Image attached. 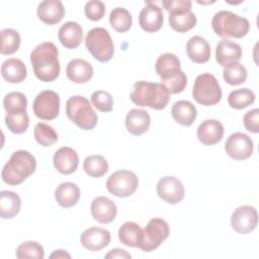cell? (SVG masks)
Here are the masks:
<instances>
[{"label": "cell", "mask_w": 259, "mask_h": 259, "mask_svg": "<svg viewBox=\"0 0 259 259\" xmlns=\"http://www.w3.org/2000/svg\"><path fill=\"white\" fill-rule=\"evenodd\" d=\"M171 114L176 122L184 126H189L196 119L197 110L190 101L178 100L172 105Z\"/></svg>", "instance_id": "obj_27"}, {"label": "cell", "mask_w": 259, "mask_h": 259, "mask_svg": "<svg viewBox=\"0 0 259 259\" xmlns=\"http://www.w3.org/2000/svg\"><path fill=\"white\" fill-rule=\"evenodd\" d=\"M151 124V117L148 111L140 108L131 109L125 116V126L133 136L145 134Z\"/></svg>", "instance_id": "obj_23"}, {"label": "cell", "mask_w": 259, "mask_h": 259, "mask_svg": "<svg viewBox=\"0 0 259 259\" xmlns=\"http://www.w3.org/2000/svg\"><path fill=\"white\" fill-rule=\"evenodd\" d=\"M130 98L138 106L162 110L170 100V92L162 83L141 80L134 84Z\"/></svg>", "instance_id": "obj_2"}, {"label": "cell", "mask_w": 259, "mask_h": 259, "mask_svg": "<svg viewBox=\"0 0 259 259\" xmlns=\"http://www.w3.org/2000/svg\"><path fill=\"white\" fill-rule=\"evenodd\" d=\"M196 16L193 12L169 13V24L177 32H186L196 25Z\"/></svg>", "instance_id": "obj_31"}, {"label": "cell", "mask_w": 259, "mask_h": 259, "mask_svg": "<svg viewBox=\"0 0 259 259\" xmlns=\"http://www.w3.org/2000/svg\"><path fill=\"white\" fill-rule=\"evenodd\" d=\"M170 234L168 223L161 218L151 219L143 230V239L140 249L145 252H151L157 249Z\"/></svg>", "instance_id": "obj_9"}, {"label": "cell", "mask_w": 259, "mask_h": 259, "mask_svg": "<svg viewBox=\"0 0 259 259\" xmlns=\"http://www.w3.org/2000/svg\"><path fill=\"white\" fill-rule=\"evenodd\" d=\"M138 185L137 175L128 170H118L112 173L106 181L108 192L117 197L131 196L137 190Z\"/></svg>", "instance_id": "obj_10"}, {"label": "cell", "mask_w": 259, "mask_h": 259, "mask_svg": "<svg viewBox=\"0 0 259 259\" xmlns=\"http://www.w3.org/2000/svg\"><path fill=\"white\" fill-rule=\"evenodd\" d=\"M36 160L32 154L25 150H18L11 154L3 166L1 177L8 185H18L34 173Z\"/></svg>", "instance_id": "obj_4"}, {"label": "cell", "mask_w": 259, "mask_h": 259, "mask_svg": "<svg viewBox=\"0 0 259 259\" xmlns=\"http://www.w3.org/2000/svg\"><path fill=\"white\" fill-rule=\"evenodd\" d=\"M55 198L60 206L64 208L72 207L79 201L80 189L78 185L73 182H63L57 187Z\"/></svg>", "instance_id": "obj_28"}, {"label": "cell", "mask_w": 259, "mask_h": 259, "mask_svg": "<svg viewBox=\"0 0 259 259\" xmlns=\"http://www.w3.org/2000/svg\"><path fill=\"white\" fill-rule=\"evenodd\" d=\"M164 21L162 9L153 2L147 1V5L141 10L139 15V24L146 32L158 31Z\"/></svg>", "instance_id": "obj_16"}, {"label": "cell", "mask_w": 259, "mask_h": 259, "mask_svg": "<svg viewBox=\"0 0 259 259\" xmlns=\"http://www.w3.org/2000/svg\"><path fill=\"white\" fill-rule=\"evenodd\" d=\"M21 207L19 195L13 191L2 190L0 192V215L2 219H12L18 214Z\"/></svg>", "instance_id": "obj_30"}, {"label": "cell", "mask_w": 259, "mask_h": 259, "mask_svg": "<svg viewBox=\"0 0 259 259\" xmlns=\"http://www.w3.org/2000/svg\"><path fill=\"white\" fill-rule=\"evenodd\" d=\"M59 51L55 44L45 41L37 45L30 54V62L35 77L42 82L56 80L61 71Z\"/></svg>", "instance_id": "obj_1"}, {"label": "cell", "mask_w": 259, "mask_h": 259, "mask_svg": "<svg viewBox=\"0 0 259 259\" xmlns=\"http://www.w3.org/2000/svg\"><path fill=\"white\" fill-rule=\"evenodd\" d=\"M60 42L69 50L76 49L83 39V28L75 21L65 22L58 31Z\"/></svg>", "instance_id": "obj_22"}, {"label": "cell", "mask_w": 259, "mask_h": 259, "mask_svg": "<svg viewBox=\"0 0 259 259\" xmlns=\"http://www.w3.org/2000/svg\"><path fill=\"white\" fill-rule=\"evenodd\" d=\"M105 258H132V255L130 253H127L125 250L123 249H119V248H115L110 250L106 255Z\"/></svg>", "instance_id": "obj_45"}, {"label": "cell", "mask_w": 259, "mask_h": 259, "mask_svg": "<svg viewBox=\"0 0 259 259\" xmlns=\"http://www.w3.org/2000/svg\"><path fill=\"white\" fill-rule=\"evenodd\" d=\"M180 68L179 59L171 53L161 55L156 61L155 70L170 94L180 93L186 87L187 77Z\"/></svg>", "instance_id": "obj_3"}, {"label": "cell", "mask_w": 259, "mask_h": 259, "mask_svg": "<svg viewBox=\"0 0 259 259\" xmlns=\"http://www.w3.org/2000/svg\"><path fill=\"white\" fill-rule=\"evenodd\" d=\"M222 95L221 86L213 75L203 73L196 77L192 89V96L196 102L205 106L214 105L221 101Z\"/></svg>", "instance_id": "obj_8"}, {"label": "cell", "mask_w": 259, "mask_h": 259, "mask_svg": "<svg viewBox=\"0 0 259 259\" xmlns=\"http://www.w3.org/2000/svg\"><path fill=\"white\" fill-rule=\"evenodd\" d=\"M118 239L127 247L140 248L143 239V230L137 223L125 222L118 230Z\"/></svg>", "instance_id": "obj_29"}, {"label": "cell", "mask_w": 259, "mask_h": 259, "mask_svg": "<svg viewBox=\"0 0 259 259\" xmlns=\"http://www.w3.org/2000/svg\"><path fill=\"white\" fill-rule=\"evenodd\" d=\"M242 58V48L239 44L230 39H222L215 48V60L223 66L238 63Z\"/></svg>", "instance_id": "obj_21"}, {"label": "cell", "mask_w": 259, "mask_h": 259, "mask_svg": "<svg viewBox=\"0 0 259 259\" xmlns=\"http://www.w3.org/2000/svg\"><path fill=\"white\" fill-rule=\"evenodd\" d=\"M66 113L81 130H93L98 121L97 114L89 103V100L80 95L70 97L66 102Z\"/></svg>", "instance_id": "obj_6"}, {"label": "cell", "mask_w": 259, "mask_h": 259, "mask_svg": "<svg viewBox=\"0 0 259 259\" xmlns=\"http://www.w3.org/2000/svg\"><path fill=\"white\" fill-rule=\"evenodd\" d=\"M17 258H45V251L40 244L35 241H26L21 243L15 252Z\"/></svg>", "instance_id": "obj_40"}, {"label": "cell", "mask_w": 259, "mask_h": 259, "mask_svg": "<svg viewBox=\"0 0 259 259\" xmlns=\"http://www.w3.org/2000/svg\"><path fill=\"white\" fill-rule=\"evenodd\" d=\"M50 258H71V255L65 250H56L50 255Z\"/></svg>", "instance_id": "obj_46"}, {"label": "cell", "mask_w": 259, "mask_h": 259, "mask_svg": "<svg viewBox=\"0 0 259 259\" xmlns=\"http://www.w3.org/2000/svg\"><path fill=\"white\" fill-rule=\"evenodd\" d=\"M5 123L11 133L22 134L29 125V117L26 110L7 113L5 116Z\"/></svg>", "instance_id": "obj_38"}, {"label": "cell", "mask_w": 259, "mask_h": 259, "mask_svg": "<svg viewBox=\"0 0 259 259\" xmlns=\"http://www.w3.org/2000/svg\"><path fill=\"white\" fill-rule=\"evenodd\" d=\"M258 224V213L251 205L237 207L231 217V225L234 231L239 234H248L255 230Z\"/></svg>", "instance_id": "obj_13"}, {"label": "cell", "mask_w": 259, "mask_h": 259, "mask_svg": "<svg viewBox=\"0 0 259 259\" xmlns=\"http://www.w3.org/2000/svg\"><path fill=\"white\" fill-rule=\"evenodd\" d=\"M20 46V35L13 28H4L1 30V49L2 55H11L15 53Z\"/></svg>", "instance_id": "obj_36"}, {"label": "cell", "mask_w": 259, "mask_h": 259, "mask_svg": "<svg viewBox=\"0 0 259 259\" xmlns=\"http://www.w3.org/2000/svg\"><path fill=\"white\" fill-rule=\"evenodd\" d=\"M66 75L74 83H87L93 76V67L83 59H73L66 68Z\"/></svg>", "instance_id": "obj_24"}, {"label": "cell", "mask_w": 259, "mask_h": 259, "mask_svg": "<svg viewBox=\"0 0 259 259\" xmlns=\"http://www.w3.org/2000/svg\"><path fill=\"white\" fill-rule=\"evenodd\" d=\"M157 193L160 198L170 204L179 203L185 194L181 181L174 176H165L157 183Z\"/></svg>", "instance_id": "obj_14"}, {"label": "cell", "mask_w": 259, "mask_h": 259, "mask_svg": "<svg viewBox=\"0 0 259 259\" xmlns=\"http://www.w3.org/2000/svg\"><path fill=\"white\" fill-rule=\"evenodd\" d=\"M85 46L94 59L99 62H108L113 57V41L109 32L103 27H94L90 29L85 37Z\"/></svg>", "instance_id": "obj_7"}, {"label": "cell", "mask_w": 259, "mask_h": 259, "mask_svg": "<svg viewBox=\"0 0 259 259\" xmlns=\"http://www.w3.org/2000/svg\"><path fill=\"white\" fill-rule=\"evenodd\" d=\"M85 15L92 21H98L103 18L105 14V5L99 0H91L85 4Z\"/></svg>", "instance_id": "obj_42"}, {"label": "cell", "mask_w": 259, "mask_h": 259, "mask_svg": "<svg viewBox=\"0 0 259 259\" xmlns=\"http://www.w3.org/2000/svg\"><path fill=\"white\" fill-rule=\"evenodd\" d=\"M90 210L93 219L100 224L111 223L117 213L115 203L105 196H98L94 198L91 202Z\"/></svg>", "instance_id": "obj_18"}, {"label": "cell", "mask_w": 259, "mask_h": 259, "mask_svg": "<svg viewBox=\"0 0 259 259\" xmlns=\"http://www.w3.org/2000/svg\"><path fill=\"white\" fill-rule=\"evenodd\" d=\"M255 101V93L249 88L232 91L228 96V103L232 108L243 109Z\"/></svg>", "instance_id": "obj_34"}, {"label": "cell", "mask_w": 259, "mask_h": 259, "mask_svg": "<svg viewBox=\"0 0 259 259\" xmlns=\"http://www.w3.org/2000/svg\"><path fill=\"white\" fill-rule=\"evenodd\" d=\"M35 141L42 147H51L58 141V134L53 126L45 122H38L34 126Z\"/></svg>", "instance_id": "obj_35"}, {"label": "cell", "mask_w": 259, "mask_h": 259, "mask_svg": "<svg viewBox=\"0 0 259 259\" xmlns=\"http://www.w3.org/2000/svg\"><path fill=\"white\" fill-rule=\"evenodd\" d=\"M1 75L9 83H21L27 76V70L21 60L10 58L2 63Z\"/></svg>", "instance_id": "obj_26"}, {"label": "cell", "mask_w": 259, "mask_h": 259, "mask_svg": "<svg viewBox=\"0 0 259 259\" xmlns=\"http://www.w3.org/2000/svg\"><path fill=\"white\" fill-rule=\"evenodd\" d=\"M91 102L94 107L101 112H109L113 107V99L109 92L97 90L91 95Z\"/></svg>", "instance_id": "obj_41"}, {"label": "cell", "mask_w": 259, "mask_h": 259, "mask_svg": "<svg viewBox=\"0 0 259 259\" xmlns=\"http://www.w3.org/2000/svg\"><path fill=\"white\" fill-rule=\"evenodd\" d=\"M53 162L58 172L64 175H69L77 170L79 157L74 149L70 147H62L56 151Z\"/></svg>", "instance_id": "obj_17"}, {"label": "cell", "mask_w": 259, "mask_h": 259, "mask_svg": "<svg viewBox=\"0 0 259 259\" xmlns=\"http://www.w3.org/2000/svg\"><path fill=\"white\" fill-rule=\"evenodd\" d=\"M223 77L228 84L232 86H237L246 81L247 70L241 63H234L224 67Z\"/></svg>", "instance_id": "obj_37"}, {"label": "cell", "mask_w": 259, "mask_h": 259, "mask_svg": "<svg viewBox=\"0 0 259 259\" xmlns=\"http://www.w3.org/2000/svg\"><path fill=\"white\" fill-rule=\"evenodd\" d=\"M225 150L228 156L237 161H243L251 157L254 144L251 138L244 133H234L226 141Z\"/></svg>", "instance_id": "obj_12"}, {"label": "cell", "mask_w": 259, "mask_h": 259, "mask_svg": "<svg viewBox=\"0 0 259 259\" xmlns=\"http://www.w3.org/2000/svg\"><path fill=\"white\" fill-rule=\"evenodd\" d=\"M111 235L103 228L91 227L86 229L80 236L81 245L89 251H99L109 245Z\"/></svg>", "instance_id": "obj_15"}, {"label": "cell", "mask_w": 259, "mask_h": 259, "mask_svg": "<svg viewBox=\"0 0 259 259\" xmlns=\"http://www.w3.org/2000/svg\"><path fill=\"white\" fill-rule=\"evenodd\" d=\"M186 52L188 58L196 63H206L210 58V47L208 42L199 35L191 36L186 44Z\"/></svg>", "instance_id": "obj_25"}, {"label": "cell", "mask_w": 259, "mask_h": 259, "mask_svg": "<svg viewBox=\"0 0 259 259\" xmlns=\"http://www.w3.org/2000/svg\"><path fill=\"white\" fill-rule=\"evenodd\" d=\"M162 5L169 13H183L191 11L192 3L189 0H164Z\"/></svg>", "instance_id": "obj_43"}, {"label": "cell", "mask_w": 259, "mask_h": 259, "mask_svg": "<svg viewBox=\"0 0 259 259\" xmlns=\"http://www.w3.org/2000/svg\"><path fill=\"white\" fill-rule=\"evenodd\" d=\"M224 125L217 119H206L197 127V138L205 146H212L222 141L224 137Z\"/></svg>", "instance_id": "obj_20"}, {"label": "cell", "mask_w": 259, "mask_h": 259, "mask_svg": "<svg viewBox=\"0 0 259 259\" xmlns=\"http://www.w3.org/2000/svg\"><path fill=\"white\" fill-rule=\"evenodd\" d=\"M83 168L87 175L100 178L108 171V163L101 155H91L85 158Z\"/></svg>", "instance_id": "obj_33"}, {"label": "cell", "mask_w": 259, "mask_h": 259, "mask_svg": "<svg viewBox=\"0 0 259 259\" xmlns=\"http://www.w3.org/2000/svg\"><path fill=\"white\" fill-rule=\"evenodd\" d=\"M3 106L7 113L24 111L27 106L26 96L21 92H10L4 97Z\"/></svg>", "instance_id": "obj_39"}, {"label": "cell", "mask_w": 259, "mask_h": 259, "mask_svg": "<svg viewBox=\"0 0 259 259\" xmlns=\"http://www.w3.org/2000/svg\"><path fill=\"white\" fill-rule=\"evenodd\" d=\"M243 122L248 132L257 134L259 132V109L254 108L245 113Z\"/></svg>", "instance_id": "obj_44"}, {"label": "cell", "mask_w": 259, "mask_h": 259, "mask_svg": "<svg viewBox=\"0 0 259 259\" xmlns=\"http://www.w3.org/2000/svg\"><path fill=\"white\" fill-rule=\"evenodd\" d=\"M33 113L44 120H53L59 115L60 96L53 90H44L34 98Z\"/></svg>", "instance_id": "obj_11"}, {"label": "cell", "mask_w": 259, "mask_h": 259, "mask_svg": "<svg viewBox=\"0 0 259 259\" xmlns=\"http://www.w3.org/2000/svg\"><path fill=\"white\" fill-rule=\"evenodd\" d=\"M211 27L217 35L221 37H244L250 28L249 20L239 16L232 11L222 10L214 14L211 19Z\"/></svg>", "instance_id": "obj_5"}, {"label": "cell", "mask_w": 259, "mask_h": 259, "mask_svg": "<svg viewBox=\"0 0 259 259\" xmlns=\"http://www.w3.org/2000/svg\"><path fill=\"white\" fill-rule=\"evenodd\" d=\"M109 23L117 32H126L132 27L133 17L130 11L123 7L114 8L109 15Z\"/></svg>", "instance_id": "obj_32"}, {"label": "cell", "mask_w": 259, "mask_h": 259, "mask_svg": "<svg viewBox=\"0 0 259 259\" xmlns=\"http://www.w3.org/2000/svg\"><path fill=\"white\" fill-rule=\"evenodd\" d=\"M36 14L44 23L54 25L63 19L65 8L60 0H45L38 4Z\"/></svg>", "instance_id": "obj_19"}]
</instances>
